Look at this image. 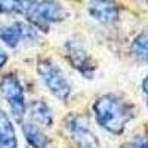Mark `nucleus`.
<instances>
[{
    "instance_id": "9b49d317",
    "label": "nucleus",
    "mask_w": 148,
    "mask_h": 148,
    "mask_svg": "<svg viewBox=\"0 0 148 148\" xmlns=\"http://www.w3.org/2000/svg\"><path fill=\"white\" fill-rule=\"evenodd\" d=\"M0 148H18L16 129L10 116L0 108Z\"/></svg>"
},
{
    "instance_id": "7ed1b4c3",
    "label": "nucleus",
    "mask_w": 148,
    "mask_h": 148,
    "mask_svg": "<svg viewBox=\"0 0 148 148\" xmlns=\"http://www.w3.org/2000/svg\"><path fill=\"white\" fill-rule=\"evenodd\" d=\"M37 74L45 88L59 101L67 102L71 96V84L65 76V73L59 68L56 62L49 58H42L37 62Z\"/></svg>"
},
{
    "instance_id": "f8f14e48",
    "label": "nucleus",
    "mask_w": 148,
    "mask_h": 148,
    "mask_svg": "<svg viewBox=\"0 0 148 148\" xmlns=\"http://www.w3.org/2000/svg\"><path fill=\"white\" fill-rule=\"evenodd\" d=\"M36 0H0L2 15H24L31 9Z\"/></svg>"
},
{
    "instance_id": "f3484780",
    "label": "nucleus",
    "mask_w": 148,
    "mask_h": 148,
    "mask_svg": "<svg viewBox=\"0 0 148 148\" xmlns=\"http://www.w3.org/2000/svg\"><path fill=\"white\" fill-rule=\"evenodd\" d=\"M74 148H99V145H88V147H74Z\"/></svg>"
},
{
    "instance_id": "f03ea898",
    "label": "nucleus",
    "mask_w": 148,
    "mask_h": 148,
    "mask_svg": "<svg viewBox=\"0 0 148 148\" xmlns=\"http://www.w3.org/2000/svg\"><path fill=\"white\" fill-rule=\"evenodd\" d=\"M68 12L61 0H36V3L25 14L30 22L39 31H49L53 25L65 21Z\"/></svg>"
},
{
    "instance_id": "39448f33",
    "label": "nucleus",
    "mask_w": 148,
    "mask_h": 148,
    "mask_svg": "<svg viewBox=\"0 0 148 148\" xmlns=\"http://www.w3.org/2000/svg\"><path fill=\"white\" fill-rule=\"evenodd\" d=\"M64 56L67 62L80 73L84 79H92L96 71V62L80 42L68 40L64 45Z\"/></svg>"
},
{
    "instance_id": "ddd939ff",
    "label": "nucleus",
    "mask_w": 148,
    "mask_h": 148,
    "mask_svg": "<svg viewBox=\"0 0 148 148\" xmlns=\"http://www.w3.org/2000/svg\"><path fill=\"white\" fill-rule=\"evenodd\" d=\"M130 51L138 61L148 64V33H141L135 37L130 45Z\"/></svg>"
},
{
    "instance_id": "a211bd4d",
    "label": "nucleus",
    "mask_w": 148,
    "mask_h": 148,
    "mask_svg": "<svg viewBox=\"0 0 148 148\" xmlns=\"http://www.w3.org/2000/svg\"><path fill=\"white\" fill-rule=\"evenodd\" d=\"M2 28H3V24H2V22H0V31H2Z\"/></svg>"
},
{
    "instance_id": "6e6552de",
    "label": "nucleus",
    "mask_w": 148,
    "mask_h": 148,
    "mask_svg": "<svg viewBox=\"0 0 148 148\" xmlns=\"http://www.w3.org/2000/svg\"><path fill=\"white\" fill-rule=\"evenodd\" d=\"M88 14L99 24H113L120 16V8L113 0H90Z\"/></svg>"
},
{
    "instance_id": "20e7f679",
    "label": "nucleus",
    "mask_w": 148,
    "mask_h": 148,
    "mask_svg": "<svg viewBox=\"0 0 148 148\" xmlns=\"http://www.w3.org/2000/svg\"><path fill=\"white\" fill-rule=\"evenodd\" d=\"M0 95L8 104L10 116L21 123L27 114V101L24 86L15 73H9L0 79Z\"/></svg>"
},
{
    "instance_id": "1a4fd4ad",
    "label": "nucleus",
    "mask_w": 148,
    "mask_h": 148,
    "mask_svg": "<svg viewBox=\"0 0 148 148\" xmlns=\"http://www.w3.org/2000/svg\"><path fill=\"white\" fill-rule=\"evenodd\" d=\"M27 113L30 120L40 127H52L53 125V113L51 107L42 99H34L27 105Z\"/></svg>"
},
{
    "instance_id": "9d476101",
    "label": "nucleus",
    "mask_w": 148,
    "mask_h": 148,
    "mask_svg": "<svg viewBox=\"0 0 148 148\" xmlns=\"http://www.w3.org/2000/svg\"><path fill=\"white\" fill-rule=\"evenodd\" d=\"M21 129H22V135L25 138L27 144L31 148H49L51 139L47 138V135L42 130L40 126H37L36 123H33L31 120L21 121Z\"/></svg>"
},
{
    "instance_id": "423d86ee",
    "label": "nucleus",
    "mask_w": 148,
    "mask_h": 148,
    "mask_svg": "<svg viewBox=\"0 0 148 148\" xmlns=\"http://www.w3.org/2000/svg\"><path fill=\"white\" fill-rule=\"evenodd\" d=\"M37 39H39V30L34 28L30 22L15 21L8 25H3L0 31V40L10 49H16Z\"/></svg>"
},
{
    "instance_id": "f257e3e1",
    "label": "nucleus",
    "mask_w": 148,
    "mask_h": 148,
    "mask_svg": "<svg viewBox=\"0 0 148 148\" xmlns=\"http://www.w3.org/2000/svg\"><path fill=\"white\" fill-rule=\"evenodd\" d=\"M95 121L111 135H121L135 119V107L117 93H104L98 96L93 105Z\"/></svg>"
},
{
    "instance_id": "2eb2a0df",
    "label": "nucleus",
    "mask_w": 148,
    "mask_h": 148,
    "mask_svg": "<svg viewBox=\"0 0 148 148\" xmlns=\"http://www.w3.org/2000/svg\"><path fill=\"white\" fill-rule=\"evenodd\" d=\"M8 59H9V56H8V53H6V51L0 46V73H2V70L5 68V65L8 64Z\"/></svg>"
},
{
    "instance_id": "dca6fc26",
    "label": "nucleus",
    "mask_w": 148,
    "mask_h": 148,
    "mask_svg": "<svg viewBox=\"0 0 148 148\" xmlns=\"http://www.w3.org/2000/svg\"><path fill=\"white\" fill-rule=\"evenodd\" d=\"M142 93H144V99H145V104L148 107V74L144 77L142 80Z\"/></svg>"
},
{
    "instance_id": "0eeeda50",
    "label": "nucleus",
    "mask_w": 148,
    "mask_h": 148,
    "mask_svg": "<svg viewBox=\"0 0 148 148\" xmlns=\"http://www.w3.org/2000/svg\"><path fill=\"white\" fill-rule=\"evenodd\" d=\"M65 129L70 135L74 147H88L99 145L95 133L89 127V123L82 116H71L65 120Z\"/></svg>"
},
{
    "instance_id": "4468645a",
    "label": "nucleus",
    "mask_w": 148,
    "mask_h": 148,
    "mask_svg": "<svg viewBox=\"0 0 148 148\" xmlns=\"http://www.w3.org/2000/svg\"><path fill=\"white\" fill-rule=\"evenodd\" d=\"M130 148H148V139H145V138L135 139L130 144Z\"/></svg>"
}]
</instances>
